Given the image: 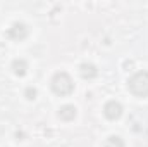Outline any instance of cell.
<instances>
[{"label": "cell", "mask_w": 148, "mask_h": 147, "mask_svg": "<svg viewBox=\"0 0 148 147\" xmlns=\"http://www.w3.org/2000/svg\"><path fill=\"white\" fill-rule=\"evenodd\" d=\"M105 114H107L109 118H117V116L121 114V106L115 104V102L107 104V107H105Z\"/></svg>", "instance_id": "1"}]
</instances>
